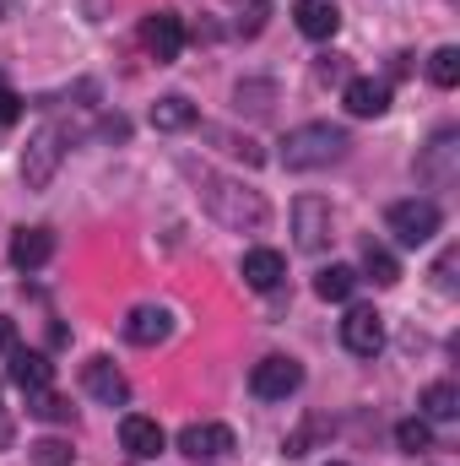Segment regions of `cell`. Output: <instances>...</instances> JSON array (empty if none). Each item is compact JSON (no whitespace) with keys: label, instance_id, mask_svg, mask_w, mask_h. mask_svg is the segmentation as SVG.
<instances>
[{"label":"cell","instance_id":"cell-1","mask_svg":"<svg viewBox=\"0 0 460 466\" xmlns=\"http://www.w3.org/2000/svg\"><path fill=\"white\" fill-rule=\"evenodd\" d=\"M201 201L217 223H228L238 233H260L271 223V207L260 190H244L238 179H217V174H201Z\"/></svg>","mask_w":460,"mask_h":466},{"label":"cell","instance_id":"cell-33","mask_svg":"<svg viewBox=\"0 0 460 466\" xmlns=\"http://www.w3.org/2000/svg\"><path fill=\"white\" fill-rule=\"evenodd\" d=\"M0 348H11V320H0Z\"/></svg>","mask_w":460,"mask_h":466},{"label":"cell","instance_id":"cell-25","mask_svg":"<svg viewBox=\"0 0 460 466\" xmlns=\"http://www.w3.org/2000/svg\"><path fill=\"white\" fill-rule=\"evenodd\" d=\"M71 456H76V451H71L65 440H38V445H33V466H71Z\"/></svg>","mask_w":460,"mask_h":466},{"label":"cell","instance_id":"cell-26","mask_svg":"<svg viewBox=\"0 0 460 466\" xmlns=\"http://www.w3.org/2000/svg\"><path fill=\"white\" fill-rule=\"evenodd\" d=\"M212 141H223V147H228L233 157H244V163H249V168H255V163H265V152H260V147H255V141H249V136H244V141H238V136H228V130H212Z\"/></svg>","mask_w":460,"mask_h":466},{"label":"cell","instance_id":"cell-19","mask_svg":"<svg viewBox=\"0 0 460 466\" xmlns=\"http://www.w3.org/2000/svg\"><path fill=\"white\" fill-rule=\"evenodd\" d=\"M423 418H428V423H450V418H460V390L450 385V380H439V385L423 390Z\"/></svg>","mask_w":460,"mask_h":466},{"label":"cell","instance_id":"cell-12","mask_svg":"<svg viewBox=\"0 0 460 466\" xmlns=\"http://www.w3.org/2000/svg\"><path fill=\"white\" fill-rule=\"evenodd\" d=\"M293 233H298V249H320L331 238V207L320 196H304L293 207Z\"/></svg>","mask_w":460,"mask_h":466},{"label":"cell","instance_id":"cell-21","mask_svg":"<svg viewBox=\"0 0 460 466\" xmlns=\"http://www.w3.org/2000/svg\"><path fill=\"white\" fill-rule=\"evenodd\" d=\"M352 288H357V271H352V266H325V271L315 277V293H320L325 304H346Z\"/></svg>","mask_w":460,"mask_h":466},{"label":"cell","instance_id":"cell-14","mask_svg":"<svg viewBox=\"0 0 460 466\" xmlns=\"http://www.w3.org/2000/svg\"><path fill=\"white\" fill-rule=\"evenodd\" d=\"M455 152H460L455 136L445 130V136L417 157V179H423V185H450V179H455Z\"/></svg>","mask_w":460,"mask_h":466},{"label":"cell","instance_id":"cell-8","mask_svg":"<svg viewBox=\"0 0 460 466\" xmlns=\"http://www.w3.org/2000/svg\"><path fill=\"white\" fill-rule=\"evenodd\" d=\"M119 445H125V456L130 461H152V456H163V423L157 418H146V412H125L119 418Z\"/></svg>","mask_w":460,"mask_h":466},{"label":"cell","instance_id":"cell-13","mask_svg":"<svg viewBox=\"0 0 460 466\" xmlns=\"http://www.w3.org/2000/svg\"><path fill=\"white\" fill-rule=\"evenodd\" d=\"M342 104H346V115H357V119H379L390 109V87L374 82V76H352L346 93H342Z\"/></svg>","mask_w":460,"mask_h":466},{"label":"cell","instance_id":"cell-2","mask_svg":"<svg viewBox=\"0 0 460 466\" xmlns=\"http://www.w3.org/2000/svg\"><path fill=\"white\" fill-rule=\"evenodd\" d=\"M346 130L342 125H298V130H287V141H282V163L293 168V174H309V168H331V163H342L346 157Z\"/></svg>","mask_w":460,"mask_h":466},{"label":"cell","instance_id":"cell-27","mask_svg":"<svg viewBox=\"0 0 460 466\" xmlns=\"http://www.w3.org/2000/svg\"><path fill=\"white\" fill-rule=\"evenodd\" d=\"M33 412H38L44 423H65V418H71V407H65L60 396H49V390H33Z\"/></svg>","mask_w":460,"mask_h":466},{"label":"cell","instance_id":"cell-18","mask_svg":"<svg viewBox=\"0 0 460 466\" xmlns=\"http://www.w3.org/2000/svg\"><path fill=\"white\" fill-rule=\"evenodd\" d=\"M11 380L33 396V390H49L55 369H49V358H44V352H11Z\"/></svg>","mask_w":460,"mask_h":466},{"label":"cell","instance_id":"cell-9","mask_svg":"<svg viewBox=\"0 0 460 466\" xmlns=\"http://www.w3.org/2000/svg\"><path fill=\"white\" fill-rule=\"evenodd\" d=\"M179 451L190 461H217V456L233 451V429L228 423H185L179 429Z\"/></svg>","mask_w":460,"mask_h":466},{"label":"cell","instance_id":"cell-34","mask_svg":"<svg viewBox=\"0 0 460 466\" xmlns=\"http://www.w3.org/2000/svg\"><path fill=\"white\" fill-rule=\"evenodd\" d=\"M331 466H346V461H331Z\"/></svg>","mask_w":460,"mask_h":466},{"label":"cell","instance_id":"cell-10","mask_svg":"<svg viewBox=\"0 0 460 466\" xmlns=\"http://www.w3.org/2000/svg\"><path fill=\"white\" fill-rule=\"evenodd\" d=\"M82 385H87V396L104 401V407H125V401H130V380L119 374L109 358H87V363H82Z\"/></svg>","mask_w":460,"mask_h":466},{"label":"cell","instance_id":"cell-15","mask_svg":"<svg viewBox=\"0 0 460 466\" xmlns=\"http://www.w3.org/2000/svg\"><path fill=\"white\" fill-rule=\"evenodd\" d=\"M238 271H244V282H249L255 293H271V288H276V282L287 277V260H282L276 249H249Z\"/></svg>","mask_w":460,"mask_h":466},{"label":"cell","instance_id":"cell-20","mask_svg":"<svg viewBox=\"0 0 460 466\" xmlns=\"http://www.w3.org/2000/svg\"><path fill=\"white\" fill-rule=\"evenodd\" d=\"M152 125H157V130H190V125H195V104L179 98V93H168V98L152 104Z\"/></svg>","mask_w":460,"mask_h":466},{"label":"cell","instance_id":"cell-11","mask_svg":"<svg viewBox=\"0 0 460 466\" xmlns=\"http://www.w3.org/2000/svg\"><path fill=\"white\" fill-rule=\"evenodd\" d=\"M168 331H174V315L163 304H135L125 315V342H135V348H157V342H168Z\"/></svg>","mask_w":460,"mask_h":466},{"label":"cell","instance_id":"cell-17","mask_svg":"<svg viewBox=\"0 0 460 466\" xmlns=\"http://www.w3.org/2000/svg\"><path fill=\"white\" fill-rule=\"evenodd\" d=\"M49 255H55V233L49 228H22L11 238V266H22V271H38Z\"/></svg>","mask_w":460,"mask_h":466},{"label":"cell","instance_id":"cell-30","mask_svg":"<svg viewBox=\"0 0 460 466\" xmlns=\"http://www.w3.org/2000/svg\"><path fill=\"white\" fill-rule=\"evenodd\" d=\"M315 71H320V82H342V76H346V55H320V66H315Z\"/></svg>","mask_w":460,"mask_h":466},{"label":"cell","instance_id":"cell-7","mask_svg":"<svg viewBox=\"0 0 460 466\" xmlns=\"http://www.w3.org/2000/svg\"><path fill=\"white\" fill-rule=\"evenodd\" d=\"M141 44H146V55H152L157 66H168V60H179V49H185V22H179L174 11H152V16L141 22Z\"/></svg>","mask_w":460,"mask_h":466},{"label":"cell","instance_id":"cell-5","mask_svg":"<svg viewBox=\"0 0 460 466\" xmlns=\"http://www.w3.org/2000/svg\"><path fill=\"white\" fill-rule=\"evenodd\" d=\"M298 385H304V369H298V358H282V352L260 358L255 374H249V390H255L260 401H287Z\"/></svg>","mask_w":460,"mask_h":466},{"label":"cell","instance_id":"cell-16","mask_svg":"<svg viewBox=\"0 0 460 466\" xmlns=\"http://www.w3.org/2000/svg\"><path fill=\"white\" fill-rule=\"evenodd\" d=\"M293 22H298L304 38H331V33L342 27V11H336L331 0H298V5H293Z\"/></svg>","mask_w":460,"mask_h":466},{"label":"cell","instance_id":"cell-24","mask_svg":"<svg viewBox=\"0 0 460 466\" xmlns=\"http://www.w3.org/2000/svg\"><path fill=\"white\" fill-rule=\"evenodd\" d=\"M395 445H401L406 456H423V451L434 445V429H428V418H406V423H395Z\"/></svg>","mask_w":460,"mask_h":466},{"label":"cell","instance_id":"cell-4","mask_svg":"<svg viewBox=\"0 0 460 466\" xmlns=\"http://www.w3.org/2000/svg\"><path fill=\"white\" fill-rule=\"evenodd\" d=\"M385 223H390V233L401 238V244H428L434 233H439V223H445V212L428 201V196H412V201H395L390 212H385Z\"/></svg>","mask_w":460,"mask_h":466},{"label":"cell","instance_id":"cell-32","mask_svg":"<svg viewBox=\"0 0 460 466\" xmlns=\"http://www.w3.org/2000/svg\"><path fill=\"white\" fill-rule=\"evenodd\" d=\"M0 451H11V418L0 412Z\"/></svg>","mask_w":460,"mask_h":466},{"label":"cell","instance_id":"cell-31","mask_svg":"<svg viewBox=\"0 0 460 466\" xmlns=\"http://www.w3.org/2000/svg\"><path fill=\"white\" fill-rule=\"evenodd\" d=\"M16 115H22V98H16L11 87H0V125H11Z\"/></svg>","mask_w":460,"mask_h":466},{"label":"cell","instance_id":"cell-3","mask_svg":"<svg viewBox=\"0 0 460 466\" xmlns=\"http://www.w3.org/2000/svg\"><path fill=\"white\" fill-rule=\"evenodd\" d=\"M60 163H65V130H60V125H44V130L27 141V152H22V179H27V190H44V185L60 174Z\"/></svg>","mask_w":460,"mask_h":466},{"label":"cell","instance_id":"cell-6","mask_svg":"<svg viewBox=\"0 0 460 466\" xmlns=\"http://www.w3.org/2000/svg\"><path fill=\"white\" fill-rule=\"evenodd\" d=\"M342 348L357 352V358H374V352L385 348V315L368 309V304H352L342 320Z\"/></svg>","mask_w":460,"mask_h":466},{"label":"cell","instance_id":"cell-29","mask_svg":"<svg viewBox=\"0 0 460 466\" xmlns=\"http://www.w3.org/2000/svg\"><path fill=\"white\" fill-rule=\"evenodd\" d=\"M238 11H249V16H238L244 33H260L265 27V0H238Z\"/></svg>","mask_w":460,"mask_h":466},{"label":"cell","instance_id":"cell-22","mask_svg":"<svg viewBox=\"0 0 460 466\" xmlns=\"http://www.w3.org/2000/svg\"><path fill=\"white\" fill-rule=\"evenodd\" d=\"M363 271H368L379 288H395V282H401V260H395L390 249H379V244H368V249H363Z\"/></svg>","mask_w":460,"mask_h":466},{"label":"cell","instance_id":"cell-28","mask_svg":"<svg viewBox=\"0 0 460 466\" xmlns=\"http://www.w3.org/2000/svg\"><path fill=\"white\" fill-rule=\"evenodd\" d=\"M455 266H460V249H445V255H439V266H434L439 293H455Z\"/></svg>","mask_w":460,"mask_h":466},{"label":"cell","instance_id":"cell-36","mask_svg":"<svg viewBox=\"0 0 460 466\" xmlns=\"http://www.w3.org/2000/svg\"><path fill=\"white\" fill-rule=\"evenodd\" d=\"M195 466H201V461H195Z\"/></svg>","mask_w":460,"mask_h":466},{"label":"cell","instance_id":"cell-23","mask_svg":"<svg viewBox=\"0 0 460 466\" xmlns=\"http://www.w3.org/2000/svg\"><path fill=\"white\" fill-rule=\"evenodd\" d=\"M428 82H434V87H455L460 82V49L455 44H445V49L428 55Z\"/></svg>","mask_w":460,"mask_h":466},{"label":"cell","instance_id":"cell-35","mask_svg":"<svg viewBox=\"0 0 460 466\" xmlns=\"http://www.w3.org/2000/svg\"><path fill=\"white\" fill-rule=\"evenodd\" d=\"M0 11H5V0H0Z\"/></svg>","mask_w":460,"mask_h":466}]
</instances>
